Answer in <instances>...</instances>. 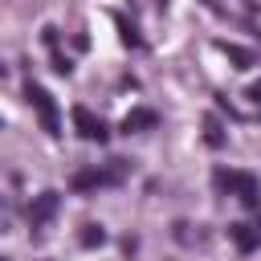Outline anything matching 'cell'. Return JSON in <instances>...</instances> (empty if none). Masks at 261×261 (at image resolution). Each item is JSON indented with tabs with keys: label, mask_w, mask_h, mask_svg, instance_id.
Masks as SVG:
<instances>
[{
	"label": "cell",
	"mask_w": 261,
	"mask_h": 261,
	"mask_svg": "<svg viewBox=\"0 0 261 261\" xmlns=\"http://www.w3.org/2000/svg\"><path fill=\"white\" fill-rule=\"evenodd\" d=\"M77 241H82V245H86V249H94V245H102V241H106V232H102V224H86V228H82V237H77Z\"/></svg>",
	"instance_id": "cell-9"
},
{
	"label": "cell",
	"mask_w": 261,
	"mask_h": 261,
	"mask_svg": "<svg viewBox=\"0 0 261 261\" xmlns=\"http://www.w3.org/2000/svg\"><path fill=\"white\" fill-rule=\"evenodd\" d=\"M155 122H159V114L147 110V106H139V110H130V114L122 118V130L130 135V130H147V126H155Z\"/></svg>",
	"instance_id": "cell-7"
},
{
	"label": "cell",
	"mask_w": 261,
	"mask_h": 261,
	"mask_svg": "<svg viewBox=\"0 0 261 261\" xmlns=\"http://www.w3.org/2000/svg\"><path fill=\"white\" fill-rule=\"evenodd\" d=\"M204 130H208V143H212V147H220V143H224V135H220V122H216V118H208V122H204Z\"/></svg>",
	"instance_id": "cell-10"
},
{
	"label": "cell",
	"mask_w": 261,
	"mask_h": 261,
	"mask_svg": "<svg viewBox=\"0 0 261 261\" xmlns=\"http://www.w3.org/2000/svg\"><path fill=\"white\" fill-rule=\"evenodd\" d=\"M212 184L228 196H237L245 208H261V179L253 171H237V167H216L212 171Z\"/></svg>",
	"instance_id": "cell-1"
},
{
	"label": "cell",
	"mask_w": 261,
	"mask_h": 261,
	"mask_svg": "<svg viewBox=\"0 0 261 261\" xmlns=\"http://www.w3.org/2000/svg\"><path fill=\"white\" fill-rule=\"evenodd\" d=\"M228 237L237 241V249L241 253H253V249H261V228H253V224H228Z\"/></svg>",
	"instance_id": "cell-6"
},
{
	"label": "cell",
	"mask_w": 261,
	"mask_h": 261,
	"mask_svg": "<svg viewBox=\"0 0 261 261\" xmlns=\"http://www.w3.org/2000/svg\"><path fill=\"white\" fill-rule=\"evenodd\" d=\"M57 204H61V196L57 192H41L37 200H33V208H29V224L41 232L49 220H53V212H57Z\"/></svg>",
	"instance_id": "cell-5"
},
{
	"label": "cell",
	"mask_w": 261,
	"mask_h": 261,
	"mask_svg": "<svg viewBox=\"0 0 261 261\" xmlns=\"http://www.w3.org/2000/svg\"><path fill=\"white\" fill-rule=\"evenodd\" d=\"M24 98H29V106L37 110V118H41V130H49V135H61V118H57V106H53V94H49L45 86H37V82H29V86H24Z\"/></svg>",
	"instance_id": "cell-2"
},
{
	"label": "cell",
	"mask_w": 261,
	"mask_h": 261,
	"mask_svg": "<svg viewBox=\"0 0 261 261\" xmlns=\"http://www.w3.org/2000/svg\"><path fill=\"white\" fill-rule=\"evenodd\" d=\"M220 49L228 53V61H237V69H249V65L257 61V53H253V49H241V45H228V41H224Z\"/></svg>",
	"instance_id": "cell-8"
},
{
	"label": "cell",
	"mask_w": 261,
	"mask_h": 261,
	"mask_svg": "<svg viewBox=\"0 0 261 261\" xmlns=\"http://www.w3.org/2000/svg\"><path fill=\"white\" fill-rule=\"evenodd\" d=\"M204 4H208V8H212V12H220V0H204Z\"/></svg>",
	"instance_id": "cell-11"
},
{
	"label": "cell",
	"mask_w": 261,
	"mask_h": 261,
	"mask_svg": "<svg viewBox=\"0 0 261 261\" xmlns=\"http://www.w3.org/2000/svg\"><path fill=\"white\" fill-rule=\"evenodd\" d=\"M122 171H126V167H122L118 159H114L110 167H86V171H77V175L69 179V188H73V192H98V188L118 184V179H122Z\"/></svg>",
	"instance_id": "cell-3"
},
{
	"label": "cell",
	"mask_w": 261,
	"mask_h": 261,
	"mask_svg": "<svg viewBox=\"0 0 261 261\" xmlns=\"http://www.w3.org/2000/svg\"><path fill=\"white\" fill-rule=\"evenodd\" d=\"M73 126H77V135L82 139H90V143H106V122L90 110V106H73Z\"/></svg>",
	"instance_id": "cell-4"
}]
</instances>
